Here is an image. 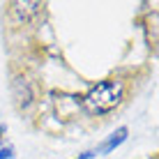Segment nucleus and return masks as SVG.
Returning a JSON list of instances; mask_svg holds the SVG:
<instances>
[{
  "label": "nucleus",
  "mask_w": 159,
  "mask_h": 159,
  "mask_svg": "<svg viewBox=\"0 0 159 159\" xmlns=\"http://www.w3.org/2000/svg\"><path fill=\"white\" fill-rule=\"evenodd\" d=\"M12 12L19 21L30 23L32 19H37L39 14H44V5L42 2H16V5H12Z\"/></svg>",
  "instance_id": "7ed1b4c3"
},
{
  "label": "nucleus",
  "mask_w": 159,
  "mask_h": 159,
  "mask_svg": "<svg viewBox=\"0 0 159 159\" xmlns=\"http://www.w3.org/2000/svg\"><path fill=\"white\" fill-rule=\"evenodd\" d=\"M14 97L23 108L35 102V83L28 76H16L14 79Z\"/></svg>",
  "instance_id": "f03ea898"
},
{
  "label": "nucleus",
  "mask_w": 159,
  "mask_h": 159,
  "mask_svg": "<svg viewBox=\"0 0 159 159\" xmlns=\"http://www.w3.org/2000/svg\"><path fill=\"white\" fill-rule=\"evenodd\" d=\"M122 99H125L122 81L106 79V81H102V83H97L83 97V106H85L88 113H92V116H104V113H111Z\"/></svg>",
  "instance_id": "f257e3e1"
}]
</instances>
